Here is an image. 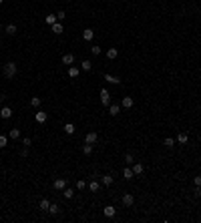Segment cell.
I'll list each match as a JSON object with an SVG mask.
<instances>
[{
	"label": "cell",
	"instance_id": "obj_1",
	"mask_svg": "<svg viewBox=\"0 0 201 223\" xmlns=\"http://www.w3.org/2000/svg\"><path fill=\"white\" fill-rule=\"evenodd\" d=\"M16 73H18V67H16V63H6L4 64V77L6 78H14L16 77Z\"/></svg>",
	"mask_w": 201,
	"mask_h": 223
},
{
	"label": "cell",
	"instance_id": "obj_2",
	"mask_svg": "<svg viewBox=\"0 0 201 223\" xmlns=\"http://www.w3.org/2000/svg\"><path fill=\"white\" fill-rule=\"evenodd\" d=\"M100 105H105V107L111 105V95L107 88H100Z\"/></svg>",
	"mask_w": 201,
	"mask_h": 223
},
{
	"label": "cell",
	"instance_id": "obj_3",
	"mask_svg": "<svg viewBox=\"0 0 201 223\" xmlns=\"http://www.w3.org/2000/svg\"><path fill=\"white\" fill-rule=\"evenodd\" d=\"M97 141H99V135H97L95 131H91V133H86V137H85V143H86V145H95Z\"/></svg>",
	"mask_w": 201,
	"mask_h": 223
},
{
	"label": "cell",
	"instance_id": "obj_4",
	"mask_svg": "<svg viewBox=\"0 0 201 223\" xmlns=\"http://www.w3.org/2000/svg\"><path fill=\"white\" fill-rule=\"evenodd\" d=\"M103 213H105V217H115L117 207H115V205H107V207L103 209Z\"/></svg>",
	"mask_w": 201,
	"mask_h": 223
},
{
	"label": "cell",
	"instance_id": "obj_5",
	"mask_svg": "<svg viewBox=\"0 0 201 223\" xmlns=\"http://www.w3.org/2000/svg\"><path fill=\"white\" fill-rule=\"evenodd\" d=\"M133 203H135V197L131 193H125L123 195V205H125V207H131Z\"/></svg>",
	"mask_w": 201,
	"mask_h": 223
},
{
	"label": "cell",
	"instance_id": "obj_6",
	"mask_svg": "<svg viewBox=\"0 0 201 223\" xmlns=\"http://www.w3.org/2000/svg\"><path fill=\"white\" fill-rule=\"evenodd\" d=\"M103 78H105L109 85H119V83H121V78H119V77H113V74H109V73H107Z\"/></svg>",
	"mask_w": 201,
	"mask_h": 223
},
{
	"label": "cell",
	"instance_id": "obj_7",
	"mask_svg": "<svg viewBox=\"0 0 201 223\" xmlns=\"http://www.w3.org/2000/svg\"><path fill=\"white\" fill-rule=\"evenodd\" d=\"M53 187H54L57 191H62L64 187H67V179H57V181L53 183Z\"/></svg>",
	"mask_w": 201,
	"mask_h": 223
},
{
	"label": "cell",
	"instance_id": "obj_8",
	"mask_svg": "<svg viewBox=\"0 0 201 223\" xmlns=\"http://www.w3.org/2000/svg\"><path fill=\"white\" fill-rule=\"evenodd\" d=\"M34 117H36V123H40V125L46 123V119H48V115L44 111H36V115H34Z\"/></svg>",
	"mask_w": 201,
	"mask_h": 223
},
{
	"label": "cell",
	"instance_id": "obj_9",
	"mask_svg": "<svg viewBox=\"0 0 201 223\" xmlns=\"http://www.w3.org/2000/svg\"><path fill=\"white\" fill-rule=\"evenodd\" d=\"M75 63V54H71V52H67V54H62V64H71Z\"/></svg>",
	"mask_w": 201,
	"mask_h": 223
},
{
	"label": "cell",
	"instance_id": "obj_10",
	"mask_svg": "<svg viewBox=\"0 0 201 223\" xmlns=\"http://www.w3.org/2000/svg\"><path fill=\"white\" fill-rule=\"evenodd\" d=\"M113 175H103V177H100V183L105 185V187H111V185H113Z\"/></svg>",
	"mask_w": 201,
	"mask_h": 223
},
{
	"label": "cell",
	"instance_id": "obj_11",
	"mask_svg": "<svg viewBox=\"0 0 201 223\" xmlns=\"http://www.w3.org/2000/svg\"><path fill=\"white\" fill-rule=\"evenodd\" d=\"M121 107H123V109H133V97H123Z\"/></svg>",
	"mask_w": 201,
	"mask_h": 223
},
{
	"label": "cell",
	"instance_id": "obj_12",
	"mask_svg": "<svg viewBox=\"0 0 201 223\" xmlns=\"http://www.w3.org/2000/svg\"><path fill=\"white\" fill-rule=\"evenodd\" d=\"M0 117H2V119H10V117H12V109L10 107H2L0 109Z\"/></svg>",
	"mask_w": 201,
	"mask_h": 223
},
{
	"label": "cell",
	"instance_id": "obj_13",
	"mask_svg": "<svg viewBox=\"0 0 201 223\" xmlns=\"http://www.w3.org/2000/svg\"><path fill=\"white\" fill-rule=\"evenodd\" d=\"M62 197H64V199L68 201V199H72V197H75V191H72L71 187H64V189H62Z\"/></svg>",
	"mask_w": 201,
	"mask_h": 223
},
{
	"label": "cell",
	"instance_id": "obj_14",
	"mask_svg": "<svg viewBox=\"0 0 201 223\" xmlns=\"http://www.w3.org/2000/svg\"><path fill=\"white\" fill-rule=\"evenodd\" d=\"M4 32L8 34V36H14V34L18 32V28H16V24H8V26L4 28Z\"/></svg>",
	"mask_w": 201,
	"mask_h": 223
},
{
	"label": "cell",
	"instance_id": "obj_15",
	"mask_svg": "<svg viewBox=\"0 0 201 223\" xmlns=\"http://www.w3.org/2000/svg\"><path fill=\"white\" fill-rule=\"evenodd\" d=\"M119 113H121V107H119V105H109V115H111V117H117Z\"/></svg>",
	"mask_w": 201,
	"mask_h": 223
},
{
	"label": "cell",
	"instance_id": "obj_16",
	"mask_svg": "<svg viewBox=\"0 0 201 223\" xmlns=\"http://www.w3.org/2000/svg\"><path fill=\"white\" fill-rule=\"evenodd\" d=\"M93 36H95V30H93V28H85L82 38H85V40H93Z\"/></svg>",
	"mask_w": 201,
	"mask_h": 223
},
{
	"label": "cell",
	"instance_id": "obj_17",
	"mask_svg": "<svg viewBox=\"0 0 201 223\" xmlns=\"http://www.w3.org/2000/svg\"><path fill=\"white\" fill-rule=\"evenodd\" d=\"M117 56H119V50L117 49H109L107 50V58H109V60H115Z\"/></svg>",
	"mask_w": 201,
	"mask_h": 223
},
{
	"label": "cell",
	"instance_id": "obj_18",
	"mask_svg": "<svg viewBox=\"0 0 201 223\" xmlns=\"http://www.w3.org/2000/svg\"><path fill=\"white\" fill-rule=\"evenodd\" d=\"M145 171V167L141 163H133V175H141Z\"/></svg>",
	"mask_w": 201,
	"mask_h": 223
},
{
	"label": "cell",
	"instance_id": "obj_19",
	"mask_svg": "<svg viewBox=\"0 0 201 223\" xmlns=\"http://www.w3.org/2000/svg\"><path fill=\"white\" fill-rule=\"evenodd\" d=\"M187 141H189V137H187V133H179V135H177V143H179V145H185Z\"/></svg>",
	"mask_w": 201,
	"mask_h": 223
},
{
	"label": "cell",
	"instance_id": "obj_20",
	"mask_svg": "<svg viewBox=\"0 0 201 223\" xmlns=\"http://www.w3.org/2000/svg\"><path fill=\"white\" fill-rule=\"evenodd\" d=\"M48 207H50V201H48V199H42V201L38 203V209H40V211H48Z\"/></svg>",
	"mask_w": 201,
	"mask_h": 223
},
{
	"label": "cell",
	"instance_id": "obj_21",
	"mask_svg": "<svg viewBox=\"0 0 201 223\" xmlns=\"http://www.w3.org/2000/svg\"><path fill=\"white\" fill-rule=\"evenodd\" d=\"M53 32L54 34H62V32H64V28H62L60 22H54V24H53Z\"/></svg>",
	"mask_w": 201,
	"mask_h": 223
},
{
	"label": "cell",
	"instance_id": "obj_22",
	"mask_svg": "<svg viewBox=\"0 0 201 223\" xmlns=\"http://www.w3.org/2000/svg\"><path fill=\"white\" fill-rule=\"evenodd\" d=\"M81 68L85 70V73H89V70L93 68V63H91V60H82V63H81Z\"/></svg>",
	"mask_w": 201,
	"mask_h": 223
},
{
	"label": "cell",
	"instance_id": "obj_23",
	"mask_svg": "<svg viewBox=\"0 0 201 223\" xmlns=\"http://www.w3.org/2000/svg\"><path fill=\"white\" fill-rule=\"evenodd\" d=\"M123 177L125 179H133V169H131V167H125L123 169Z\"/></svg>",
	"mask_w": 201,
	"mask_h": 223
},
{
	"label": "cell",
	"instance_id": "obj_24",
	"mask_svg": "<svg viewBox=\"0 0 201 223\" xmlns=\"http://www.w3.org/2000/svg\"><path fill=\"white\" fill-rule=\"evenodd\" d=\"M48 213H53V215L60 213V207H58L57 203H50V207H48Z\"/></svg>",
	"mask_w": 201,
	"mask_h": 223
},
{
	"label": "cell",
	"instance_id": "obj_25",
	"mask_svg": "<svg viewBox=\"0 0 201 223\" xmlns=\"http://www.w3.org/2000/svg\"><path fill=\"white\" fill-rule=\"evenodd\" d=\"M57 20H58V18H57V14H48L46 18H44V22H46V24H50V26H53L54 22H57Z\"/></svg>",
	"mask_w": 201,
	"mask_h": 223
},
{
	"label": "cell",
	"instance_id": "obj_26",
	"mask_svg": "<svg viewBox=\"0 0 201 223\" xmlns=\"http://www.w3.org/2000/svg\"><path fill=\"white\" fill-rule=\"evenodd\" d=\"M68 77H71V78H77L79 77V68L77 67H68Z\"/></svg>",
	"mask_w": 201,
	"mask_h": 223
},
{
	"label": "cell",
	"instance_id": "obj_27",
	"mask_svg": "<svg viewBox=\"0 0 201 223\" xmlns=\"http://www.w3.org/2000/svg\"><path fill=\"white\" fill-rule=\"evenodd\" d=\"M75 131H77V129H75V125H72V123H67V125H64V133H67V135H72Z\"/></svg>",
	"mask_w": 201,
	"mask_h": 223
},
{
	"label": "cell",
	"instance_id": "obj_28",
	"mask_svg": "<svg viewBox=\"0 0 201 223\" xmlns=\"http://www.w3.org/2000/svg\"><path fill=\"white\" fill-rule=\"evenodd\" d=\"M8 137H10V139H20V131H18V129H10Z\"/></svg>",
	"mask_w": 201,
	"mask_h": 223
},
{
	"label": "cell",
	"instance_id": "obj_29",
	"mask_svg": "<svg viewBox=\"0 0 201 223\" xmlns=\"http://www.w3.org/2000/svg\"><path fill=\"white\" fill-rule=\"evenodd\" d=\"M89 189H91V191H99L100 189V183H99V181H91V183H89Z\"/></svg>",
	"mask_w": 201,
	"mask_h": 223
},
{
	"label": "cell",
	"instance_id": "obj_30",
	"mask_svg": "<svg viewBox=\"0 0 201 223\" xmlns=\"http://www.w3.org/2000/svg\"><path fill=\"white\" fill-rule=\"evenodd\" d=\"M30 105H32L34 109H38L40 107V97H32V99H30Z\"/></svg>",
	"mask_w": 201,
	"mask_h": 223
},
{
	"label": "cell",
	"instance_id": "obj_31",
	"mask_svg": "<svg viewBox=\"0 0 201 223\" xmlns=\"http://www.w3.org/2000/svg\"><path fill=\"white\" fill-rule=\"evenodd\" d=\"M165 147H167V149H173V147H175V139L167 137V139H165Z\"/></svg>",
	"mask_w": 201,
	"mask_h": 223
},
{
	"label": "cell",
	"instance_id": "obj_32",
	"mask_svg": "<svg viewBox=\"0 0 201 223\" xmlns=\"http://www.w3.org/2000/svg\"><path fill=\"white\" fill-rule=\"evenodd\" d=\"M6 145H8V137H6V135H0V149H4Z\"/></svg>",
	"mask_w": 201,
	"mask_h": 223
},
{
	"label": "cell",
	"instance_id": "obj_33",
	"mask_svg": "<svg viewBox=\"0 0 201 223\" xmlns=\"http://www.w3.org/2000/svg\"><path fill=\"white\" fill-rule=\"evenodd\" d=\"M82 153H85V155H91L93 153V145H86L85 143V145H82Z\"/></svg>",
	"mask_w": 201,
	"mask_h": 223
},
{
	"label": "cell",
	"instance_id": "obj_34",
	"mask_svg": "<svg viewBox=\"0 0 201 223\" xmlns=\"http://www.w3.org/2000/svg\"><path fill=\"white\" fill-rule=\"evenodd\" d=\"M91 52L95 54V56H99V54H100V46H97V44H93V46H91Z\"/></svg>",
	"mask_w": 201,
	"mask_h": 223
},
{
	"label": "cell",
	"instance_id": "obj_35",
	"mask_svg": "<svg viewBox=\"0 0 201 223\" xmlns=\"http://www.w3.org/2000/svg\"><path fill=\"white\" fill-rule=\"evenodd\" d=\"M125 163H127V165H133V155H131V153L125 155Z\"/></svg>",
	"mask_w": 201,
	"mask_h": 223
},
{
	"label": "cell",
	"instance_id": "obj_36",
	"mask_svg": "<svg viewBox=\"0 0 201 223\" xmlns=\"http://www.w3.org/2000/svg\"><path fill=\"white\" fill-rule=\"evenodd\" d=\"M57 18L58 20H64V18H67V12H64V10H58V12H57Z\"/></svg>",
	"mask_w": 201,
	"mask_h": 223
},
{
	"label": "cell",
	"instance_id": "obj_37",
	"mask_svg": "<svg viewBox=\"0 0 201 223\" xmlns=\"http://www.w3.org/2000/svg\"><path fill=\"white\" fill-rule=\"evenodd\" d=\"M22 145H24V147H26V149H28V147H30V145H32V141H30V139H28V137H24V139H22Z\"/></svg>",
	"mask_w": 201,
	"mask_h": 223
},
{
	"label": "cell",
	"instance_id": "obj_38",
	"mask_svg": "<svg viewBox=\"0 0 201 223\" xmlns=\"http://www.w3.org/2000/svg\"><path fill=\"white\" fill-rule=\"evenodd\" d=\"M77 189H79V191L85 189V181H82V179H79V181H77Z\"/></svg>",
	"mask_w": 201,
	"mask_h": 223
},
{
	"label": "cell",
	"instance_id": "obj_39",
	"mask_svg": "<svg viewBox=\"0 0 201 223\" xmlns=\"http://www.w3.org/2000/svg\"><path fill=\"white\" fill-rule=\"evenodd\" d=\"M193 183H195V187H201V177H195V179H193Z\"/></svg>",
	"mask_w": 201,
	"mask_h": 223
},
{
	"label": "cell",
	"instance_id": "obj_40",
	"mask_svg": "<svg viewBox=\"0 0 201 223\" xmlns=\"http://www.w3.org/2000/svg\"><path fill=\"white\" fill-rule=\"evenodd\" d=\"M2 2H4V0H0V4H2Z\"/></svg>",
	"mask_w": 201,
	"mask_h": 223
}]
</instances>
